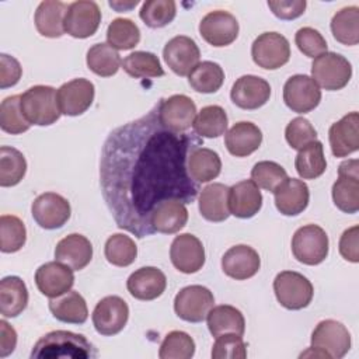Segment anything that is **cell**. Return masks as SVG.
Wrapping results in <instances>:
<instances>
[{
    "mask_svg": "<svg viewBox=\"0 0 359 359\" xmlns=\"http://www.w3.org/2000/svg\"><path fill=\"white\" fill-rule=\"evenodd\" d=\"M201 144L198 135L164 128L158 105L109 133L100 177L104 199L119 229L139 238L150 236V216L160 202H194L199 188L188 172V157Z\"/></svg>",
    "mask_w": 359,
    "mask_h": 359,
    "instance_id": "obj_1",
    "label": "cell"
},
{
    "mask_svg": "<svg viewBox=\"0 0 359 359\" xmlns=\"http://www.w3.org/2000/svg\"><path fill=\"white\" fill-rule=\"evenodd\" d=\"M95 355L93 345L84 335L65 330L50 331L41 337L31 352L32 359H87Z\"/></svg>",
    "mask_w": 359,
    "mask_h": 359,
    "instance_id": "obj_2",
    "label": "cell"
},
{
    "mask_svg": "<svg viewBox=\"0 0 359 359\" xmlns=\"http://www.w3.org/2000/svg\"><path fill=\"white\" fill-rule=\"evenodd\" d=\"M311 346L300 358L341 359L351 349V334L348 328L337 320L320 321L311 332Z\"/></svg>",
    "mask_w": 359,
    "mask_h": 359,
    "instance_id": "obj_3",
    "label": "cell"
},
{
    "mask_svg": "<svg viewBox=\"0 0 359 359\" xmlns=\"http://www.w3.org/2000/svg\"><path fill=\"white\" fill-rule=\"evenodd\" d=\"M21 111L31 125L48 126L60 118L56 90L50 86H34L21 94Z\"/></svg>",
    "mask_w": 359,
    "mask_h": 359,
    "instance_id": "obj_4",
    "label": "cell"
},
{
    "mask_svg": "<svg viewBox=\"0 0 359 359\" xmlns=\"http://www.w3.org/2000/svg\"><path fill=\"white\" fill-rule=\"evenodd\" d=\"M352 77V66L346 57L335 52H324L314 57L311 79L328 91L344 88Z\"/></svg>",
    "mask_w": 359,
    "mask_h": 359,
    "instance_id": "obj_5",
    "label": "cell"
},
{
    "mask_svg": "<svg viewBox=\"0 0 359 359\" xmlns=\"http://www.w3.org/2000/svg\"><path fill=\"white\" fill-rule=\"evenodd\" d=\"M273 292L280 306L287 310H302L307 307L314 294L311 282L294 271L279 272L273 279Z\"/></svg>",
    "mask_w": 359,
    "mask_h": 359,
    "instance_id": "obj_6",
    "label": "cell"
},
{
    "mask_svg": "<svg viewBox=\"0 0 359 359\" xmlns=\"http://www.w3.org/2000/svg\"><path fill=\"white\" fill-rule=\"evenodd\" d=\"M328 236L317 224H306L297 229L292 238V252L304 265H318L328 255Z\"/></svg>",
    "mask_w": 359,
    "mask_h": 359,
    "instance_id": "obj_7",
    "label": "cell"
},
{
    "mask_svg": "<svg viewBox=\"0 0 359 359\" xmlns=\"http://www.w3.org/2000/svg\"><path fill=\"white\" fill-rule=\"evenodd\" d=\"M332 201L345 213L359 210V161H342L338 167V180L332 185Z\"/></svg>",
    "mask_w": 359,
    "mask_h": 359,
    "instance_id": "obj_8",
    "label": "cell"
},
{
    "mask_svg": "<svg viewBox=\"0 0 359 359\" xmlns=\"http://www.w3.org/2000/svg\"><path fill=\"white\" fill-rule=\"evenodd\" d=\"M251 56L254 63L262 69H279L290 59L289 41L279 32H264L252 42Z\"/></svg>",
    "mask_w": 359,
    "mask_h": 359,
    "instance_id": "obj_9",
    "label": "cell"
},
{
    "mask_svg": "<svg viewBox=\"0 0 359 359\" xmlns=\"http://www.w3.org/2000/svg\"><path fill=\"white\" fill-rule=\"evenodd\" d=\"M213 293L201 285L182 287L174 299L175 314L188 323H201L213 307Z\"/></svg>",
    "mask_w": 359,
    "mask_h": 359,
    "instance_id": "obj_10",
    "label": "cell"
},
{
    "mask_svg": "<svg viewBox=\"0 0 359 359\" xmlns=\"http://www.w3.org/2000/svg\"><path fill=\"white\" fill-rule=\"evenodd\" d=\"M101 22V11L95 1L79 0L69 4L65 15V32L73 38H88L94 35Z\"/></svg>",
    "mask_w": 359,
    "mask_h": 359,
    "instance_id": "obj_11",
    "label": "cell"
},
{
    "mask_svg": "<svg viewBox=\"0 0 359 359\" xmlns=\"http://www.w3.org/2000/svg\"><path fill=\"white\" fill-rule=\"evenodd\" d=\"M91 318L98 334L104 337L116 335L128 323L129 307L122 297L107 296L97 303Z\"/></svg>",
    "mask_w": 359,
    "mask_h": 359,
    "instance_id": "obj_12",
    "label": "cell"
},
{
    "mask_svg": "<svg viewBox=\"0 0 359 359\" xmlns=\"http://www.w3.org/2000/svg\"><path fill=\"white\" fill-rule=\"evenodd\" d=\"M283 101L293 112L306 114L320 104L321 90L311 77L294 74L283 86Z\"/></svg>",
    "mask_w": 359,
    "mask_h": 359,
    "instance_id": "obj_13",
    "label": "cell"
},
{
    "mask_svg": "<svg viewBox=\"0 0 359 359\" xmlns=\"http://www.w3.org/2000/svg\"><path fill=\"white\" fill-rule=\"evenodd\" d=\"M238 29L237 18L224 10L210 11L199 22L201 36L216 48L233 43L238 36Z\"/></svg>",
    "mask_w": 359,
    "mask_h": 359,
    "instance_id": "obj_14",
    "label": "cell"
},
{
    "mask_svg": "<svg viewBox=\"0 0 359 359\" xmlns=\"http://www.w3.org/2000/svg\"><path fill=\"white\" fill-rule=\"evenodd\" d=\"M31 213L36 224L46 230L62 227L70 219V203L66 198L55 192H45L36 196L31 206Z\"/></svg>",
    "mask_w": 359,
    "mask_h": 359,
    "instance_id": "obj_15",
    "label": "cell"
},
{
    "mask_svg": "<svg viewBox=\"0 0 359 359\" xmlns=\"http://www.w3.org/2000/svg\"><path fill=\"white\" fill-rule=\"evenodd\" d=\"M95 88L87 79H73L62 84L56 91V101L60 114L77 116L84 114L94 101Z\"/></svg>",
    "mask_w": 359,
    "mask_h": 359,
    "instance_id": "obj_16",
    "label": "cell"
},
{
    "mask_svg": "<svg viewBox=\"0 0 359 359\" xmlns=\"http://www.w3.org/2000/svg\"><path fill=\"white\" fill-rule=\"evenodd\" d=\"M196 116L195 102L184 94H174L158 102V119L172 132L188 130Z\"/></svg>",
    "mask_w": 359,
    "mask_h": 359,
    "instance_id": "obj_17",
    "label": "cell"
},
{
    "mask_svg": "<svg viewBox=\"0 0 359 359\" xmlns=\"http://www.w3.org/2000/svg\"><path fill=\"white\" fill-rule=\"evenodd\" d=\"M170 258L172 265L182 273H195L205 264V248L202 241L191 234L177 236L170 247Z\"/></svg>",
    "mask_w": 359,
    "mask_h": 359,
    "instance_id": "obj_18",
    "label": "cell"
},
{
    "mask_svg": "<svg viewBox=\"0 0 359 359\" xmlns=\"http://www.w3.org/2000/svg\"><path fill=\"white\" fill-rule=\"evenodd\" d=\"M163 57L167 66L178 76H188L199 63L201 50L196 42L185 35L171 38L164 49Z\"/></svg>",
    "mask_w": 359,
    "mask_h": 359,
    "instance_id": "obj_19",
    "label": "cell"
},
{
    "mask_svg": "<svg viewBox=\"0 0 359 359\" xmlns=\"http://www.w3.org/2000/svg\"><path fill=\"white\" fill-rule=\"evenodd\" d=\"M271 97L269 83L254 74H244L231 87L230 98L241 109H258Z\"/></svg>",
    "mask_w": 359,
    "mask_h": 359,
    "instance_id": "obj_20",
    "label": "cell"
},
{
    "mask_svg": "<svg viewBox=\"0 0 359 359\" xmlns=\"http://www.w3.org/2000/svg\"><path fill=\"white\" fill-rule=\"evenodd\" d=\"M38 290L49 297H57L72 289L74 285L73 269L59 261H50L41 265L35 272Z\"/></svg>",
    "mask_w": 359,
    "mask_h": 359,
    "instance_id": "obj_21",
    "label": "cell"
},
{
    "mask_svg": "<svg viewBox=\"0 0 359 359\" xmlns=\"http://www.w3.org/2000/svg\"><path fill=\"white\" fill-rule=\"evenodd\" d=\"M261 266V259L258 252L245 244H238L229 248L222 257L223 272L236 279L245 280L252 278Z\"/></svg>",
    "mask_w": 359,
    "mask_h": 359,
    "instance_id": "obj_22",
    "label": "cell"
},
{
    "mask_svg": "<svg viewBox=\"0 0 359 359\" xmlns=\"http://www.w3.org/2000/svg\"><path fill=\"white\" fill-rule=\"evenodd\" d=\"M167 278L156 266H143L130 273L126 282L128 292L137 300H154L163 294Z\"/></svg>",
    "mask_w": 359,
    "mask_h": 359,
    "instance_id": "obj_23",
    "label": "cell"
},
{
    "mask_svg": "<svg viewBox=\"0 0 359 359\" xmlns=\"http://www.w3.org/2000/svg\"><path fill=\"white\" fill-rule=\"evenodd\" d=\"M358 123L359 115L353 111L331 125L328 137L331 151L335 157H346L359 149Z\"/></svg>",
    "mask_w": 359,
    "mask_h": 359,
    "instance_id": "obj_24",
    "label": "cell"
},
{
    "mask_svg": "<svg viewBox=\"0 0 359 359\" xmlns=\"http://www.w3.org/2000/svg\"><path fill=\"white\" fill-rule=\"evenodd\" d=\"M262 206V195L252 180H244L234 184L229 191L230 215L240 219L255 216Z\"/></svg>",
    "mask_w": 359,
    "mask_h": 359,
    "instance_id": "obj_25",
    "label": "cell"
},
{
    "mask_svg": "<svg viewBox=\"0 0 359 359\" xmlns=\"http://www.w3.org/2000/svg\"><path fill=\"white\" fill-rule=\"evenodd\" d=\"M93 258V245L87 237L79 233L63 237L55 248V259L73 271H81Z\"/></svg>",
    "mask_w": 359,
    "mask_h": 359,
    "instance_id": "obj_26",
    "label": "cell"
},
{
    "mask_svg": "<svg viewBox=\"0 0 359 359\" xmlns=\"http://www.w3.org/2000/svg\"><path fill=\"white\" fill-rule=\"evenodd\" d=\"M275 206L285 216H296L302 213L310 199L309 187L297 178H286L275 191Z\"/></svg>",
    "mask_w": 359,
    "mask_h": 359,
    "instance_id": "obj_27",
    "label": "cell"
},
{
    "mask_svg": "<svg viewBox=\"0 0 359 359\" xmlns=\"http://www.w3.org/2000/svg\"><path fill=\"white\" fill-rule=\"evenodd\" d=\"M188 222V210L185 203L177 199L160 202L150 216V227L153 233L174 234L185 227Z\"/></svg>",
    "mask_w": 359,
    "mask_h": 359,
    "instance_id": "obj_28",
    "label": "cell"
},
{
    "mask_svg": "<svg viewBox=\"0 0 359 359\" xmlns=\"http://www.w3.org/2000/svg\"><path fill=\"white\" fill-rule=\"evenodd\" d=\"M262 143V132L252 122H237L234 123L224 136V144L230 154L236 157H247Z\"/></svg>",
    "mask_w": 359,
    "mask_h": 359,
    "instance_id": "obj_29",
    "label": "cell"
},
{
    "mask_svg": "<svg viewBox=\"0 0 359 359\" xmlns=\"http://www.w3.org/2000/svg\"><path fill=\"white\" fill-rule=\"evenodd\" d=\"M230 188L220 182L206 185L199 194V212L209 222H224L230 216L229 210Z\"/></svg>",
    "mask_w": 359,
    "mask_h": 359,
    "instance_id": "obj_30",
    "label": "cell"
},
{
    "mask_svg": "<svg viewBox=\"0 0 359 359\" xmlns=\"http://www.w3.org/2000/svg\"><path fill=\"white\" fill-rule=\"evenodd\" d=\"M69 4L57 0L41 1L35 11V27L42 36L59 38L65 34V15Z\"/></svg>",
    "mask_w": 359,
    "mask_h": 359,
    "instance_id": "obj_31",
    "label": "cell"
},
{
    "mask_svg": "<svg viewBox=\"0 0 359 359\" xmlns=\"http://www.w3.org/2000/svg\"><path fill=\"white\" fill-rule=\"evenodd\" d=\"M49 310L52 316L69 324H84L88 318V309L84 297L76 292L69 290L57 297L49 300Z\"/></svg>",
    "mask_w": 359,
    "mask_h": 359,
    "instance_id": "obj_32",
    "label": "cell"
},
{
    "mask_svg": "<svg viewBox=\"0 0 359 359\" xmlns=\"http://www.w3.org/2000/svg\"><path fill=\"white\" fill-rule=\"evenodd\" d=\"M28 304V289L18 276H6L0 280V313L6 318L20 316Z\"/></svg>",
    "mask_w": 359,
    "mask_h": 359,
    "instance_id": "obj_33",
    "label": "cell"
},
{
    "mask_svg": "<svg viewBox=\"0 0 359 359\" xmlns=\"http://www.w3.org/2000/svg\"><path fill=\"white\" fill-rule=\"evenodd\" d=\"M208 328L210 334L216 338L223 334H237L244 335L245 320L243 313L229 304H222L212 307L206 316Z\"/></svg>",
    "mask_w": 359,
    "mask_h": 359,
    "instance_id": "obj_34",
    "label": "cell"
},
{
    "mask_svg": "<svg viewBox=\"0 0 359 359\" xmlns=\"http://www.w3.org/2000/svg\"><path fill=\"white\" fill-rule=\"evenodd\" d=\"M222 171V160L219 154L206 147L195 149L188 157V172L196 182H209Z\"/></svg>",
    "mask_w": 359,
    "mask_h": 359,
    "instance_id": "obj_35",
    "label": "cell"
},
{
    "mask_svg": "<svg viewBox=\"0 0 359 359\" xmlns=\"http://www.w3.org/2000/svg\"><path fill=\"white\" fill-rule=\"evenodd\" d=\"M294 168L303 180H316L321 177L327 170L323 143L314 140L300 149L294 160Z\"/></svg>",
    "mask_w": 359,
    "mask_h": 359,
    "instance_id": "obj_36",
    "label": "cell"
},
{
    "mask_svg": "<svg viewBox=\"0 0 359 359\" xmlns=\"http://www.w3.org/2000/svg\"><path fill=\"white\" fill-rule=\"evenodd\" d=\"M331 32L334 38L346 46L359 42V7L349 6L337 11L331 20Z\"/></svg>",
    "mask_w": 359,
    "mask_h": 359,
    "instance_id": "obj_37",
    "label": "cell"
},
{
    "mask_svg": "<svg viewBox=\"0 0 359 359\" xmlns=\"http://www.w3.org/2000/svg\"><path fill=\"white\" fill-rule=\"evenodd\" d=\"M88 69L101 77H111L119 70L122 60L115 48L109 43H95L87 50L86 57Z\"/></svg>",
    "mask_w": 359,
    "mask_h": 359,
    "instance_id": "obj_38",
    "label": "cell"
},
{
    "mask_svg": "<svg viewBox=\"0 0 359 359\" xmlns=\"http://www.w3.org/2000/svg\"><path fill=\"white\" fill-rule=\"evenodd\" d=\"M224 81V72L219 63L205 60L198 63L188 74L189 86L203 94L216 93Z\"/></svg>",
    "mask_w": 359,
    "mask_h": 359,
    "instance_id": "obj_39",
    "label": "cell"
},
{
    "mask_svg": "<svg viewBox=\"0 0 359 359\" xmlns=\"http://www.w3.org/2000/svg\"><path fill=\"white\" fill-rule=\"evenodd\" d=\"M227 123V114L222 107L208 105L198 112L192 123V128L198 136L212 139L224 135Z\"/></svg>",
    "mask_w": 359,
    "mask_h": 359,
    "instance_id": "obj_40",
    "label": "cell"
},
{
    "mask_svg": "<svg viewBox=\"0 0 359 359\" xmlns=\"http://www.w3.org/2000/svg\"><path fill=\"white\" fill-rule=\"evenodd\" d=\"M27 172V161L24 154L10 146L0 147V185L14 187Z\"/></svg>",
    "mask_w": 359,
    "mask_h": 359,
    "instance_id": "obj_41",
    "label": "cell"
},
{
    "mask_svg": "<svg viewBox=\"0 0 359 359\" xmlns=\"http://www.w3.org/2000/svg\"><path fill=\"white\" fill-rule=\"evenodd\" d=\"M122 67L130 77L135 79H153L164 76L158 57L151 52H132L123 59Z\"/></svg>",
    "mask_w": 359,
    "mask_h": 359,
    "instance_id": "obj_42",
    "label": "cell"
},
{
    "mask_svg": "<svg viewBox=\"0 0 359 359\" xmlns=\"http://www.w3.org/2000/svg\"><path fill=\"white\" fill-rule=\"evenodd\" d=\"M27 241V230L22 220L14 215L0 216V250L10 254L20 251Z\"/></svg>",
    "mask_w": 359,
    "mask_h": 359,
    "instance_id": "obj_43",
    "label": "cell"
},
{
    "mask_svg": "<svg viewBox=\"0 0 359 359\" xmlns=\"http://www.w3.org/2000/svg\"><path fill=\"white\" fill-rule=\"evenodd\" d=\"M108 43L119 50H129L140 41L139 27L129 18H115L107 29Z\"/></svg>",
    "mask_w": 359,
    "mask_h": 359,
    "instance_id": "obj_44",
    "label": "cell"
},
{
    "mask_svg": "<svg viewBox=\"0 0 359 359\" xmlns=\"http://www.w3.org/2000/svg\"><path fill=\"white\" fill-rule=\"evenodd\" d=\"M105 258L115 266H129L137 257V247L135 241L126 234H112L104 248Z\"/></svg>",
    "mask_w": 359,
    "mask_h": 359,
    "instance_id": "obj_45",
    "label": "cell"
},
{
    "mask_svg": "<svg viewBox=\"0 0 359 359\" xmlns=\"http://www.w3.org/2000/svg\"><path fill=\"white\" fill-rule=\"evenodd\" d=\"M31 123L25 119L21 111V95H10L0 104V128L1 130L20 135L29 129Z\"/></svg>",
    "mask_w": 359,
    "mask_h": 359,
    "instance_id": "obj_46",
    "label": "cell"
},
{
    "mask_svg": "<svg viewBox=\"0 0 359 359\" xmlns=\"http://www.w3.org/2000/svg\"><path fill=\"white\" fill-rule=\"evenodd\" d=\"M177 14V4L172 0H147L142 4L139 17L150 28L168 25Z\"/></svg>",
    "mask_w": 359,
    "mask_h": 359,
    "instance_id": "obj_47",
    "label": "cell"
},
{
    "mask_svg": "<svg viewBox=\"0 0 359 359\" xmlns=\"http://www.w3.org/2000/svg\"><path fill=\"white\" fill-rule=\"evenodd\" d=\"M195 353V341L184 331L168 332L158 351L160 359H189Z\"/></svg>",
    "mask_w": 359,
    "mask_h": 359,
    "instance_id": "obj_48",
    "label": "cell"
},
{
    "mask_svg": "<svg viewBox=\"0 0 359 359\" xmlns=\"http://www.w3.org/2000/svg\"><path fill=\"white\" fill-rule=\"evenodd\" d=\"M286 178V170L275 161H258L251 170V180L268 192H273Z\"/></svg>",
    "mask_w": 359,
    "mask_h": 359,
    "instance_id": "obj_49",
    "label": "cell"
},
{
    "mask_svg": "<svg viewBox=\"0 0 359 359\" xmlns=\"http://www.w3.org/2000/svg\"><path fill=\"white\" fill-rule=\"evenodd\" d=\"M285 137L292 149L300 150L309 143L317 140V132L309 119L297 116L287 123L285 129Z\"/></svg>",
    "mask_w": 359,
    "mask_h": 359,
    "instance_id": "obj_50",
    "label": "cell"
},
{
    "mask_svg": "<svg viewBox=\"0 0 359 359\" xmlns=\"http://www.w3.org/2000/svg\"><path fill=\"white\" fill-rule=\"evenodd\" d=\"M247 356V345L243 335L223 334L216 337L212 348L213 359H244Z\"/></svg>",
    "mask_w": 359,
    "mask_h": 359,
    "instance_id": "obj_51",
    "label": "cell"
},
{
    "mask_svg": "<svg viewBox=\"0 0 359 359\" xmlns=\"http://www.w3.org/2000/svg\"><path fill=\"white\" fill-rule=\"evenodd\" d=\"M294 42L299 50L307 57H317L318 55L327 52L325 38L311 27L300 28L294 35Z\"/></svg>",
    "mask_w": 359,
    "mask_h": 359,
    "instance_id": "obj_52",
    "label": "cell"
},
{
    "mask_svg": "<svg viewBox=\"0 0 359 359\" xmlns=\"http://www.w3.org/2000/svg\"><path fill=\"white\" fill-rule=\"evenodd\" d=\"M22 74L20 62L6 53L0 55V87L7 88L15 86Z\"/></svg>",
    "mask_w": 359,
    "mask_h": 359,
    "instance_id": "obj_53",
    "label": "cell"
},
{
    "mask_svg": "<svg viewBox=\"0 0 359 359\" xmlns=\"http://www.w3.org/2000/svg\"><path fill=\"white\" fill-rule=\"evenodd\" d=\"M306 0H272L268 1V7L280 20H294L300 17L306 10Z\"/></svg>",
    "mask_w": 359,
    "mask_h": 359,
    "instance_id": "obj_54",
    "label": "cell"
},
{
    "mask_svg": "<svg viewBox=\"0 0 359 359\" xmlns=\"http://www.w3.org/2000/svg\"><path fill=\"white\" fill-rule=\"evenodd\" d=\"M339 254L349 262H359V227L346 229L339 238Z\"/></svg>",
    "mask_w": 359,
    "mask_h": 359,
    "instance_id": "obj_55",
    "label": "cell"
},
{
    "mask_svg": "<svg viewBox=\"0 0 359 359\" xmlns=\"http://www.w3.org/2000/svg\"><path fill=\"white\" fill-rule=\"evenodd\" d=\"M17 345V332L6 321H0V358H6L14 352Z\"/></svg>",
    "mask_w": 359,
    "mask_h": 359,
    "instance_id": "obj_56",
    "label": "cell"
},
{
    "mask_svg": "<svg viewBox=\"0 0 359 359\" xmlns=\"http://www.w3.org/2000/svg\"><path fill=\"white\" fill-rule=\"evenodd\" d=\"M137 0H135V1H130V3H119V1H109V6L112 7V8H115L116 11H122V10H130L132 7H135V6H137Z\"/></svg>",
    "mask_w": 359,
    "mask_h": 359,
    "instance_id": "obj_57",
    "label": "cell"
}]
</instances>
